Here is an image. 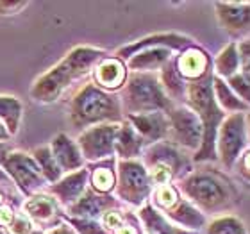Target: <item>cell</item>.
Masks as SVG:
<instances>
[{"label": "cell", "instance_id": "cell-4", "mask_svg": "<svg viewBox=\"0 0 250 234\" xmlns=\"http://www.w3.org/2000/svg\"><path fill=\"white\" fill-rule=\"evenodd\" d=\"M118 115H120L118 100L97 89L95 86H88L75 99V104H73V116L79 125L118 118Z\"/></svg>", "mask_w": 250, "mask_h": 234}, {"label": "cell", "instance_id": "cell-19", "mask_svg": "<svg viewBox=\"0 0 250 234\" xmlns=\"http://www.w3.org/2000/svg\"><path fill=\"white\" fill-rule=\"evenodd\" d=\"M168 56H170V52L167 48H150V50L136 56L129 64L132 70H152V68L161 66L163 63L168 61Z\"/></svg>", "mask_w": 250, "mask_h": 234}, {"label": "cell", "instance_id": "cell-31", "mask_svg": "<svg viewBox=\"0 0 250 234\" xmlns=\"http://www.w3.org/2000/svg\"><path fill=\"white\" fill-rule=\"evenodd\" d=\"M172 170L168 167H165V165H154L152 167V181L156 182V184H159V186H165V184H168V181L172 179Z\"/></svg>", "mask_w": 250, "mask_h": 234}, {"label": "cell", "instance_id": "cell-38", "mask_svg": "<svg viewBox=\"0 0 250 234\" xmlns=\"http://www.w3.org/2000/svg\"><path fill=\"white\" fill-rule=\"evenodd\" d=\"M247 118H249V129H247V140L250 141V113H249V116H247Z\"/></svg>", "mask_w": 250, "mask_h": 234}, {"label": "cell", "instance_id": "cell-27", "mask_svg": "<svg viewBox=\"0 0 250 234\" xmlns=\"http://www.w3.org/2000/svg\"><path fill=\"white\" fill-rule=\"evenodd\" d=\"M156 200H157V204H159L161 208L172 209V208H175V206L179 204V193L175 191V188L165 184V186L157 188Z\"/></svg>", "mask_w": 250, "mask_h": 234}, {"label": "cell", "instance_id": "cell-17", "mask_svg": "<svg viewBox=\"0 0 250 234\" xmlns=\"http://www.w3.org/2000/svg\"><path fill=\"white\" fill-rule=\"evenodd\" d=\"M170 216L184 227H189V229H200L206 225V216L195 206L188 202H179L177 208H172Z\"/></svg>", "mask_w": 250, "mask_h": 234}, {"label": "cell", "instance_id": "cell-25", "mask_svg": "<svg viewBox=\"0 0 250 234\" xmlns=\"http://www.w3.org/2000/svg\"><path fill=\"white\" fill-rule=\"evenodd\" d=\"M225 83L229 84V88L234 91L236 97H238L241 102H245L247 106H250V83L241 75V73L232 75V77L227 79Z\"/></svg>", "mask_w": 250, "mask_h": 234}, {"label": "cell", "instance_id": "cell-11", "mask_svg": "<svg viewBox=\"0 0 250 234\" xmlns=\"http://www.w3.org/2000/svg\"><path fill=\"white\" fill-rule=\"evenodd\" d=\"M177 70L179 73L186 79L198 81L209 72V58L208 54L202 52L200 48H189L177 59Z\"/></svg>", "mask_w": 250, "mask_h": 234}, {"label": "cell", "instance_id": "cell-3", "mask_svg": "<svg viewBox=\"0 0 250 234\" xmlns=\"http://www.w3.org/2000/svg\"><path fill=\"white\" fill-rule=\"evenodd\" d=\"M100 54L102 52L93 50V48H77V50H73L61 66H58L54 72L48 73L47 77L42 79V83L38 84L36 91H34L36 97H42V100L43 97H45V100H52L70 83V79L79 77L84 72H88V68L100 58Z\"/></svg>", "mask_w": 250, "mask_h": 234}, {"label": "cell", "instance_id": "cell-18", "mask_svg": "<svg viewBox=\"0 0 250 234\" xmlns=\"http://www.w3.org/2000/svg\"><path fill=\"white\" fill-rule=\"evenodd\" d=\"M115 147L120 156L130 157L138 154V150H140V147H141V140L136 136L134 129H132L130 125H124V127L118 130V134H116Z\"/></svg>", "mask_w": 250, "mask_h": 234}, {"label": "cell", "instance_id": "cell-26", "mask_svg": "<svg viewBox=\"0 0 250 234\" xmlns=\"http://www.w3.org/2000/svg\"><path fill=\"white\" fill-rule=\"evenodd\" d=\"M93 186L99 191H109L111 188L115 186V173L111 172L109 168H97L93 172Z\"/></svg>", "mask_w": 250, "mask_h": 234}, {"label": "cell", "instance_id": "cell-34", "mask_svg": "<svg viewBox=\"0 0 250 234\" xmlns=\"http://www.w3.org/2000/svg\"><path fill=\"white\" fill-rule=\"evenodd\" d=\"M238 161H240V173L243 175V179L250 181V150H247Z\"/></svg>", "mask_w": 250, "mask_h": 234}, {"label": "cell", "instance_id": "cell-21", "mask_svg": "<svg viewBox=\"0 0 250 234\" xmlns=\"http://www.w3.org/2000/svg\"><path fill=\"white\" fill-rule=\"evenodd\" d=\"M206 234H247L245 225L234 216H220L213 220Z\"/></svg>", "mask_w": 250, "mask_h": 234}, {"label": "cell", "instance_id": "cell-33", "mask_svg": "<svg viewBox=\"0 0 250 234\" xmlns=\"http://www.w3.org/2000/svg\"><path fill=\"white\" fill-rule=\"evenodd\" d=\"M122 224V216L115 211H111V213H105L104 214V225L105 227H109V229H118Z\"/></svg>", "mask_w": 250, "mask_h": 234}, {"label": "cell", "instance_id": "cell-24", "mask_svg": "<svg viewBox=\"0 0 250 234\" xmlns=\"http://www.w3.org/2000/svg\"><path fill=\"white\" fill-rule=\"evenodd\" d=\"M181 73L173 68H168L165 70V75H163V83L167 84V88L170 89V93L175 95V97H188V86L181 81L179 77Z\"/></svg>", "mask_w": 250, "mask_h": 234}, {"label": "cell", "instance_id": "cell-5", "mask_svg": "<svg viewBox=\"0 0 250 234\" xmlns=\"http://www.w3.org/2000/svg\"><path fill=\"white\" fill-rule=\"evenodd\" d=\"M247 116L241 113H234L229 118L224 120L220 125L218 136H216V152L222 165L227 170L234 168L240 159L241 152L247 147Z\"/></svg>", "mask_w": 250, "mask_h": 234}, {"label": "cell", "instance_id": "cell-8", "mask_svg": "<svg viewBox=\"0 0 250 234\" xmlns=\"http://www.w3.org/2000/svg\"><path fill=\"white\" fill-rule=\"evenodd\" d=\"M150 190L148 175L140 163H122L120 165V195L125 200L140 204L145 200Z\"/></svg>", "mask_w": 250, "mask_h": 234}, {"label": "cell", "instance_id": "cell-32", "mask_svg": "<svg viewBox=\"0 0 250 234\" xmlns=\"http://www.w3.org/2000/svg\"><path fill=\"white\" fill-rule=\"evenodd\" d=\"M29 229H31V224L25 218H16L15 224L11 225V233L13 234H27Z\"/></svg>", "mask_w": 250, "mask_h": 234}, {"label": "cell", "instance_id": "cell-7", "mask_svg": "<svg viewBox=\"0 0 250 234\" xmlns=\"http://www.w3.org/2000/svg\"><path fill=\"white\" fill-rule=\"evenodd\" d=\"M170 132L172 140L179 145L191 149V150H200L204 138L202 122L197 116V113L186 107H179L170 113Z\"/></svg>", "mask_w": 250, "mask_h": 234}, {"label": "cell", "instance_id": "cell-35", "mask_svg": "<svg viewBox=\"0 0 250 234\" xmlns=\"http://www.w3.org/2000/svg\"><path fill=\"white\" fill-rule=\"evenodd\" d=\"M75 225L83 231V234H105L104 231L100 229L99 225H95V224H88V222H75Z\"/></svg>", "mask_w": 250, "mask_h": 234}, {"label": "cell", "instance_id": "cell-22", "mask_svg": "<svg viewBox=\"0 0 250 234\" xmlns=\"http://www.w3.org/2000/svg\"><path fill=\"white\" fill-rule=\"evenodd\" d=\"M86 177H88L86 172H79V173H75V175L68 177L66 181H62L61 184L56 188V191L61 195L62 200H75V198L79 197V193L83 191Z\"/></svg>", "mask_w": 250, "mask_h": 234}, {"label": "cell", "instance_id": "cell-16", "mask_svg": "<svg viewBox=\"0 0 250 234\" xmlns=\"http://www.w3.org/2000/svg\"><path fill=\"white\" fill-rule=\"evenodd\" d=\"M54 152H56V161H59L62 168L75 170L83 165V157L79 154V149L68 140L66 136H59L54 141Z\"/></svg>", "mask_w": 250, "mask_h": 234}, {"label": "cell", "instance_id": "cell-40", "mask_svg": "<svg viewBox=\"0 0 250 234\" xmlns=\"http://www.w3.org/2000/svg\"><path fill=\"white\" fill-rule=\"evenodd\" d=\"M0 198H2V197H0Z\"/></svg>", "mask_w": 250, "mask_h": 234}, {"label": "cell", "instance_id": "cell-13", "mask_svg": "<svg viewBox=\"0 0 250 234\" xmlns=\"http://www.w3.org/2000/svg\"><path fill=\"white\" fill-rule=\"evenodd\" d=\"M213 93L214 100L222 111H227V113H241V111H249L250 106H247L245 102H241L236 93L229 88V84L225 83L224 79L213 75Z\"/></svg>", "mask_w": 250, "mask_h": 234}, {"label": "cell", "instance_id": "cell-28", "mask_svg": "<svg viewBox=\"0 0 250 234\" xmlns=\"http://www.w3.org/2000/svg\"><path fill=\"white\" fill-rule=\"evenodd\" d=\"M27 211L32 214V216H36V218H48L50 214H52V204L48 202L47 198L43 197H36L34 200L27 204Z\"/></svg>", "mask_w": 250, "mask_h": 234}, {"label": "cell", "instance_id": "cell-9", "mask_svg": "<svg viewBox=\"0 0 250 234\" xmlns=\"http://www.w3.org/2000/svg\"><path fill=\"white\" fill-rule=\"evenodd\" d=\"M116 134H118L116 125H100V127L88 130L81 138L84 156L88 159H99V157L109 156L115 149Z\"/></svg>", "mask_w": 250, "mask_h": 234}, {"label": "cell", "instance_id": "cell-10", "mask_svg": "<svg viewBox=\"0 0 250 234\" xmlns=\"http://www.w3.org/2000/svg\"><path fill=\"white\" fill-rule=\"evenodd\" d=\"M216 18L230 34H245L250 31V4L247 2H216Z\"/></svg>", "mask_w": 250, "mask_h": 234}, {"label": "cell", "instance_id": "cell-30", "mask_svg": "<svg viewBox=\"0 0 250 234\" xmlns=\"http://www.w3.org/2000/svg\"><path fill=\"white\" fill-rule=\"evenodd\" d=\"M238 52H240V66H241V75L250 83V38L243 40L238 45Z\"/></svg>", "mask_w": 250, "mask_h": 234}, {"label": "cell", "instance_id": "cell-15", "mask_svg": "<svg viewBox=\"0 0 250 234\" xmlns=\"http://www.w3.org/2000/svg\"><path fill=\"white\" fill-rule=\"evenodd\" d=\"M95 79L100 86L104 88H118L125 81V68L120 61L116 59H105L95 73Z\"/></svg>", "mask_w": 250, "mask_h": 234}, {"label": "cell", "instance_id": "cell-36", "mask_svg": "<svg viewBox=\"0 0 250 234\" xmlns=\"http://www.w3.org/2000/svg\"><path fill=\"white\" fill-rule=\"evenodd\" d=\"M11 220H13V213H11V209H7V208L0 209V224H9Z\"/></svg>", "mask_w": 250, "mask_h": 234}, {"label": "cell", "instance_id": "cell-6", "mask_svg": "<svg viewBox=\"0 0 250 234\" xmlns=\"http://www.w3.org/2000/svg\"><path fill=\"white\" fill-rule=\"evenodd\" d=\"M127 99L132 109L136 111H152V109H168L167 95L152 75H134L130 79L127 88Z\"/></svg>", "mask_w": 250, "mask_h": 234}, {"label": "cell", "instance_id": "cell-14", "mask_svg": "<svg viewBox=\"0 0 250 234\" xmlns=\"http://www.w3.org/2000/svg\"><path fill=\"white\" fill-rule=\"evenodd\" d=\"M240 70V52H238V45L236 43H229L227 47L218 54L216 63H214V72H216V77L224 79H230L232 75Z\"/></svg>", "mask_w": 250, "mask_h": 234}, {"label": "cell", "instance_id": "cell-2", "mask_svg": "<svg viewBox=\"0 0 250 234\" xmlns=\"http://www.w3.org/2000/svg\"><path fill=\"white\" fill-rule=\"evenodd\" d=\"M181 190L189 200L208 213H220L230 208L234 193L230 182L216 172H193L181 182Z\"/></svg>", "mask_w": 250, "mask_h": 234}, {"label": "cell", "instance_id": "cell-29", "mask_svg": "<svg viewBox=\"0 0 250 234\" xmlns=\"http://www.w3.org/2000/svg\"><path fill=\"white\" fill-rule=\"evenodd\" d=\"M38 159L42 161V167L43 170H45V173H47L48 179H58L59 175V168H58V161H56V157L50 156L48 154V150H40L38 152Z\"/></svg>", "mask_w": 250, "mask_h": 234}, {"label": "cell", "instance_id": "cell-23", "mask_svg": "<svg viewBox=\"0 0 250 234\" xmlns=\"http://www.w3.org/2000/svg\"><path fill=\"white\" fill-rule=\"evenodd\" d=\"M104 206H107V202H105L104 198L95 197L91 193H86V197L81 198V202L75 206L73 211L77 214H83V216H97L104 209Z\"/></svg>", "mask_w": 250, "mask_h": 234}, {"label": "cell", "instance_id": "cell-12", "mask_svg": "<svg viewBox=\"0 0 250 234\" xmlns=\"http://www.w3.org/2000/svg\"><path fill=\"white\" fill-rule=\"evenodd\" d=\"M130 122L134 124L136 130L140 132L146 140H159L167 134L170 129V122H168L163 113H143V115L130 116Z\"/></svg>", "mask_w": 250, "mask_h": 234}, {"label": "cell", "instance_id": "cell-39", "mask_svg": "<svg viewBox=\"0 0 250 234\" xmlns=\"http://www.w3.org/2000/svg\"><path fill=\"white\" fill-rule=\"evenodd\" d=\"M0 138H5V130L2 129V125H0Z\"/></svg>", "mask_w": 250, "mask_h": 234}, {"label": "cell", "instance_id": "cell-1", "mask_svg": "<svg viewBox=\"0 0 250 234\" xmlns=\"http://www.w3.org/2000/svg\"><path fill=\"white\" fill-rule=\"evenodd\" d=\"M188 102L191 111L202 122L204 138L202 147L195 156V161H216V136H218L220 124L224 120V111L220 109L213 93V73L209 70L204 77L188 84Z\"/></svg>", "mask_w": 250, "mask_h": 234}, {"label": "cell", "instance_id": "cell-20", "mask_svg": "<svg viewBox=\"0 0 250 234\" xmlns=\"http://www.w3.org/2000/svg\"><path fill=\"white\" fill-rule=\"evenodd\" d=\"M11 168H13V173H15L20 182L23 184H31V186H38L40 182H42V175L38 172V168L32 165L29 159L25 157H15L13 161H11Z\"/></svg>", "mask_w": 250, "mask_h": 234}, {"label": "cell", "instance_id": "cell-37", "mask_svg": "<svg viewBox=\"0 0 250 234\" xmlns=\"http://www.w3.org/2000/svg\"><path fill=\"white\" fill-rule=\"evenodd\" d=\"M116 234H138V231L134 227H130V225H125V227H118Z\"/></svg>", "mask_w": 250, "mask_h": 234}]
</instances>
